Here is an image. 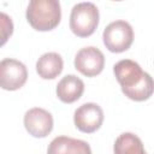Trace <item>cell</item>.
<instances>
[{
	"instance_id": "cell-1",
	"label": "cell",
	"mask_w": 154,
	"mask_h": 154,
	"mask_svg": "<svg viewBox=\"0 0 154 154\" xmlns=\"http://www.w3.org/2000/svg\"><path fill=\"white\" fill-rule=\"evenodd\" d=\"M114 76L126 97L134 101L148 100L153 94V79L150 75L131 59L119 60L113 66Z\"/></svg>"
},
{
	"instance_id": "cell-2",
	"label": "cell",
	"mask_w": 154,
	"mask_h": 154,
	"mask_svg": "<svg viewBox=\"0 0 154 154\" xmlns=\"http://www.w3.org/2000/svg\"><path fill=\"white\" fill-rule=\"evenodd\" d=\"M25 14L29 24L35 30H52L61 19L60 2L58 0H31Z\"/></svg>"
},
{
	"instance_id": "cell-3",
	"label": "cell",
	"mask_w": 154,
	"mask_h": 154,
	"mask_svg": "<svg viewBox=\"0 0 154 154\" xmlns=\"http://www.w3.org/2000/svg\"><path fill=\"white\" fill-rule=\"evenodd\" d=\"M99 25V10L93 2L76 4L70 14V29L78 37L90 36Z\"/></svg>"
},
{
	"instance_id": "cell-4",
	"label": "cell",
	"mask_w": 154,
	"mask_h": 154,
	"mask_svg": "<svg viewBox=\"0 0 154 154\" xmlns=\"http://www.w3.org/2000/svg\"><path fill=\"white\" fill-rule=\"evenodd\" d=\"M103 45L112 53H122L130 48L134 41L132 26L125 20L109 23L102 34Z\"/></svg>"
},
{
	"instance_id": "cell-5",
	"label": "cell",
	"mask_w": 154,
	"mask_h": 154,
	"mask_svg": "<svg viewBox=\"0 0 154 154\" xmlns=\"http://www.w3.org/2000/svg\"><path fill=\"white\" fill-rule=\"evenodd\" d=\"M28 79L26 66L16 59L6 58L0 61V88L5 90H18Z\"/></svg>"
},
{
	"instance_id": "cell-6",
	"label": "cell",
	"mask_w": 154,
	"mask_h": 154,
	"mask_svg": "<svg viewBox=\"0 0 154 154\" xmlns=\"http://www.w3.org/2000/svg\"><path fill=\"white\" fill-rule=\"evenodd\" d=\"M105 66L103 53L93 46L81 48L75 57V67L87 77H94L102 72Z\"/></svg>"
},
{
	"instance_id": "cell-7",
	"label": "cell",
	"mask_w": 154,
	"mask_h": 154,
	"mask_svg": "<svg viewBox=\"0 0 154 154\" xmlns=\"http://www.w3.org/2000/svg\"><path fill=\"white\" fill-rule=\"evenodd\" d=\"M73 122L79 131L85 134L95 132L102 125L103 111L97 103L94 102L83 103L75 111Z\"/></svg>"
},
{
	"instance_id": "cell-8",
	"label": "cell",
	"mask_w": 154,
	"mask_h": 154,
	"mask_svg": "<svg viewBox=\"0 0 154 154\" xmlns=\"http://www.w3.org/2000/svg\"><path fill=\"white\" fill-rule=\"evenodd\" d=\"M24 126L31 136L43 138L53 129V117L45 108L34 107L25 112Z\"/></svg>"
},
{
	"instance_id": "cell-9",
	"label": "cell",
	"mask_w": 154,
	"mask_h": 154,
	"mask_svg": "<svg viewBox=\"0 0 154 154\" xmlns=\"http://www.w3.org/2000/svg\"><path fill=\"white\" fill-rule=\"evenodd\" d=\"M47 154H91V149L85 141L58 136L49 143Z\"/></svg>"
},
{
	"instance_id": "cell-10",
	"label": "cell",
	"mask_w": 154,
	"mask_h": 154,
	"mask_svg": "<svg viewBox=\"0 0 154 154\" xmlns=\"http://www.w3.org/2000/svg\"><path fill=\"white\" fill-rule=\"evenodd\" d=\"M84 91L83 81L75 75H66L57 85V96L65 103H72L77 101Z\"/></svg>"
},
{
	"instance_id": "cell-11",
	"label": "cell",
	"mask_w": 154,
	"mask_h": 154,
	"mask_svg": "<svg viewBox=\"0 0 154 154\" xmlns=\"http://www.w3.org/2000/svg\"><path fill=\"white\" fill-rule=\"evenodd\" d=\"M63 67V58L55 52L45 53L36 61V71L38 76L43 79H54L61 73Z\"/></svg>"
},
{
	"instance_id": "cell-12",
	"label": "cell",
	"mask_w": 154,
	"mask_h": 154,
	"mask_svg": "<svg viewBox=\"0 0 154 154\" xmlns=\"http://www.w3.org/2000/svg\"><path fill=\"white\" fill-rule=\"evenodd\" d=\"M114 154H147L143 143L138 136L132 132L119 135L113 144Z\"/></svg>"
},
{
	"instance_id": "cell-13",
	"label": "cell",
	"mask_w": 154,
	"mask_h": 154,
	"mask_svg": "<svg viewBox=\"0 0 154 154\" xmlns=\"http://www.w3.org/2000/svg\"><path fill=\"white\" fill-rule=\"evenodd\" d=\"M13 32V22L11 17L5 13L0 12V47H2Z\"/></svg>"
}]
</instances>
